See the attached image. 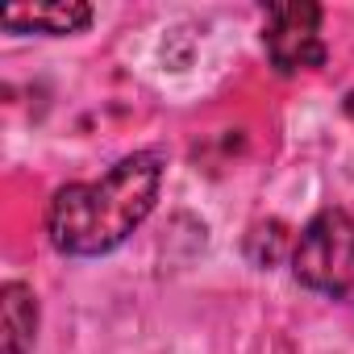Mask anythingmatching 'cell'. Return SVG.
<instances>
[{
	"instance_id": "obj_1",
	"label": "cell",
	"mask_w": 354,
	"mask_h": 354,
	"mask_svg": "<svg viewBox=\"0 0 354 354\" xmlns=\"http://www.w3.org/2000/svg\"><path fill=\"white\" fill-rule=\"evenodd\" d=\"M162 150H133L109 167L104 180L59 188L46 205L50 246L67 259H96L117 250L150 217L162 188Z\"/></svg>"
},
{
	"instance_id": "obj_2",
	"label": "cell",
	"mask_w": 354,
	"mask_h": 354,
	"mask_svg": "<svg viewBox=\"0 0 354 354\" xmlns=\"http://www.w3.org/2000/svg\"><path fill=\"white\" fill-rule=\"evenodd\" d=\"M292 275L321 296L354 292V217L346 209H321L296 238Z\"/></svg>"
},
{
	"instance_id": "obj_3",
	"label": "cell",
	"mask_w": 354,
	"mask_h": 354,
	"mask_svg": "<svg viewBox=\"0 0 354 354\" xmlns=\"http://www.w3.org/2000/svg\"><path fill=\"white\" fill-rule=\"evenodd\" d=\"M263 46L279 75H296L325 63L321 42V5L292 0V5H271L263 21Z\"/></svg>"
},
{
	"instance_id": "obj_4",
	"label": "cell",
	"mask_w": 354,
	"mask_h": 354,
	"mask_svg": "<svg viewBox=\"0 0 354 354\" xmlns=\"http://www.w3.org/2000/svg\"><path fill=\"white\" fill-rule=\"evenodd\" d=\"M9 34H50V38H67V34H84L92 26V5L84 0H46V5H9L0 13Z\"/></svg>"
},
{
	"instance_id": "obj_5",
	"label": "cell",
	"mask_w": 354,
	"mask_h": 354,
	"mask_svg": "<svg viewBox=\"0 0 354 354\" xmlns=\"http://www.w3.org/2000/svg\"><path fill=\"white\" fill-rule=\"evenodd\" d=\"M0 325H5V354H30L38 337V296L26 283H5L0 288Z\"/></svg>"
}]
</instances>
